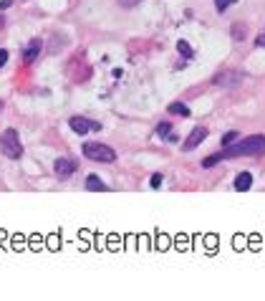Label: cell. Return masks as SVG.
<instances>
[{"label": "cell", "mask_w": 265, "mask_h": 301, "mask_svg": "<svg viewBox=\"0 0 265 301\" xmlns=\"http://www.w3.org/2000/svg\"><path fill=\"white\" fill-rule=\"evenodd\" d=\"M247 155H265V137H262V134H250L247 139H242V142H237V144H230L227 149H222L220 155L207 157V160L202 162V167H215L220 160L247 157Z\"/></svg>", "instance_id": "cell-1"}, {"label": "cell", "mask_w": 265, "mask_h": 301, "mask_svg": "<svg viewBox=\"0 0 265 301\" xmlns=\"http://www.w3.org/2000/svg\"><path fill=\"white\" fill-rule=\"evenodd\" d=\"M250 185H252V175H250V172H240V175L235 177V190H237V193L250 190Z\"/></svg>", "instance_id": "cell-9"}, {"label": "cell", "mask_w": 265, "mask_h": 301, "mask_svg": "<svg viewBox=\"0 0 265 301\" xmlns=\"http://www.w3.org/2000/svg\"><path fill=\"white\" fill-rule=\"evenodd\" d=\"M242 31H245L242 26H235V28H232V36H235V41H242V38H245V33H242Z\"/></svg>", "instance_id": "cell-16"}, {"label": "cell", "mask_w": 265, "mask_h": 301, "mask_svg": "<svg viewBox=\"0 0 265 301\" xmlns=\"http://www.w3.org/2000/svg\"><path fill=\"white\" fill-rule=\"evenodd\" d=\"M11 8V0H0V11H8Z\"/></svg>", "instance_id": "cell-20"}, {"label": "cell", "mask_w": 265, "mask_h": 301, "mask_svg": "<svg viewBox=\"0 0 265 301\" xmlns=\"http://www.w3.org/2000/svg\"><path fill=\"white\" fill-rule=\"evenodd\" d=\"M205 137H207V129H205V127L192 129V134L182 142V149H187V152H189V149H194L197 144H202V142H205Z\"/></svg>", "instance_id": "cell-5"}, {"label": "cell", "mask_w": 265, "mask_h": 301, "mask_svg": "<svg viewBox=\"0 0 265 301\" xmlns=\"http://www.w3.org/2000/svg\"><path fill=\"white\" fill-rule=\"evenodd\" d=\"M157 134H159L162 139H169V142H174V134H172V124H167V122H162V124L157 127Z\"/></svg>", "instance_id": "cell-12"}, {"label": "cell", "mask_w": 265, "mask_h": 301, "mask_svg": "<svg viewBox=\"0 0 265 301\" xmlns=\"http://www.w3.org/2000/svg\"><path fill=\"white\" fill-rule=\"evenodd\" d=\"M255 43H257V46H265V33H262V36H257V41H255Z\"/></svg>", "instance_id": "cell-21"}, {"label": "cell", "mask_w": 265, "mask_h": 301, "mask_svg": "<svg viewBox=\"0 0 265 301\" xmlns=\"http://www.w3.org/2000/svg\"><path fill=\"white\" fill-rule=\"evenodd\" d=\"M237 0H215V8H217V13H225L230 6H235Z\"/></svg>", "instance_id": "cell-14"}, {"label": "cell", "mask_w": 265, "mask_h": 301, "mask_svg": "<svg viewBox=\"0 0 265 301\" xmlns=\"http://www.w3.org/2000/svg\"><path fill=\"white\" fill-rule=\"evenodd\" d=\"M41 53V38H33L31 41V46L26 48V53H23V61L26 64H31V61H36V56Z\"/></svg>", "instance_id": "cell-8"}, {"label": "cell", "mask_w": 265, "mask_h": 301, "mask_svg": "<svg viewBox=\"0 0 265 301\" xmlns=\"http://www.w3.org/2000/svg\"><path fill=\"white\" fill-rule=\"evenodd\" d=\"M84 155L94 162H114L116 160V152L109 147V144H101V142H86L84 144Z\"/></svg>", "instance_id": "cell-3"}, {"label": "cell", "mask_w": 265, "mask_h": 301, "mask_svg": "<svg viewBox=\"0 0 265 301\" xmlns=\"http://www.w3.org/2000/svg\"><path fill=\"white\" fill-rule=\"evenodd\" d=\"M86 190H94V193H106V190H109V185H106L104 180H99L96 175H89V177H86Z\"/></svg>", "instance_id": "cell-10"}, {"label": "cell", "mask_w": 265, "mask_h": 301, "mask_svg": "<svg viewBox=\"0 0 265 301\" xmlns=\"http://www.w3.org/2000/svg\"><path fill=\"white\" fill-rule=\"evenodd\" d=\"M240 81H242V76L235 74V71H222V74L215 76V84H217V86H237Z\"/></svg>", "instance_id": "cell-7"}, {"label": "cell", "mask_w": 265, "mask_h": 301, "mask_svg": "<svg viewBox=\"0 0 265 301\" xmlns=\"http://www.w3.org/2000/svg\"><path fill=\"white\" fill-rule=\"evenodd\" d=\"M0 149H3V155L11 157V160H18L23 155V144H21L16 129H6L3 134H0Z\"/></svg>", "instance_id": "cell-2"}, {"label": "cell", "mask_w": 265, "mask_h": 301, "mask_svg": "<svg viewBox=\"0 0 265 301\" xmlns=\"http://www.w3.org/2000/svg\"><path fill=\"white\" fill-rule=\"evenodd\" d=\"M169 114H177V116H189V106H184L182 101H174V104H169Z\"/></svg>", "instance_id": "cell-11"}, {"label": "cell", "mask_w": 265, "mask_h": 301, "mask_svg": "<svg viewBox=\"0 0 265 301\" xmlns=\"http://www.w3.org/2000/svg\"><path fill=\"white\" fill-rule=\"evenodd\" d=\"M76 167H79V162L71 160V157H58V160H56V175H58L61 180H69V177L76 172Z\"/></svg>", "instance_id": "cell-4"}, {"label": "cell", "mask_w": 265, "mask_h": 301, "mask_svg": "<svg viewBox=\"0 0 265 301\" xmlns=\"http://www.w3.org/2000/svg\"><path fill=\"white\" fill-rule=\"evenodd\" d=\"M0 109H3V101H0Z\"/></svg>", "instance_id": "cell-22"}, {"label": "cell", "mask_w": 265, "mask_h": 301, "mask_svg": "<svg viewBox=\"0 0 265 301\" xmlns=\"http://www.w3.org/2000/svg\"><path fill=\"white\" fill-rule=\"evenodd\" d=\"M159 185H162V175H154L152 177V188H159Z\"/></svg>", "instance_id": "cell-19"}, {"label": "cell", "mask_w": 265, "mask_h": 301, "mask_svg": "<svg viewBox=\"0 0 265 301\" xmlns=\"http://www.w3.org/2000/svg\"><path fill=\"white\" fill-rule=\"evenodd\" d=\"M142 0H119V6L121 8H134V6H139Z\"/></svg>", "instance_id": "cell-17"}, {"label": "cell", "mask_w": 265, "mask_h": 301, "mask_svg": "<svg viewBox=\"0 0 265 301\" xmlns=\"http://www.w3.org/2000/svg\"><path fill=\"white\" fill-rule=\"evenodd\" d=\"M6 61H8V51H0V69L6 66Z\"/></svg>", "instance_id": "cell-18"}, {"label": "cell", "mask_w": 265, "mask_h": 301, "mask_svg": "<svg viewBox=\"0 0 265 301\" xmlns=\"http://www.w3.org/2000/svg\"><path fill=\"white\" fill-rule=\"evenodd\" d=\"M237 139V132H227V134H222V144L227 147V144H232Z\"/></svg>", "instance_id": "cell-15"}, {"label": "cell", "mask_w": 265, "mask_h": 301, "mask_svg": "<svg viewBox=\"0 0 265 301\" xmlns=\"http://www.w3.org/2000/svg\"><path fill=\"white\" fill-rule=\"evenodd\" d=\"M71 129L76 132V134H89L91 129H96V124L91 122V119H86V116H71Z\"/></svg>", "instance_id": "cell-6"}, {"label": "cell", "mask_w": 265, "mask_h": 301, "mask_svg": "<svg viewBox=\"0 0 265 301\" xmlns=\"http://www.w3.org/2000/svg\"><path fill=\"white\" fill-rule=\"evenodd\" d=\"M0 26H3V21H0Z\"/></svg>", "instance_id": "cell-23"}, {"label": "cell", "mask_w": 265, "mask_h": 301, "mask_svg": "<svg viewBox=\"0 0 265 301\" xmlns=\"http://www.w3.org/2000/svg\"><path fill=\"white\" fill-rule=\"evenodd\" d=\"M177 48H179V53H182L184 58H192V56H194V51H192V46H189L187 41H179V43H177Z\"/></svg>", "instance_id": "cell-13"}]
</instances>
